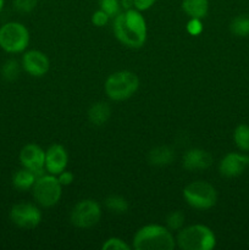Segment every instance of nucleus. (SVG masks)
I'll list each match as a JSON object with an SVG mask.
<instances>
[{"mask_svg":"<svg viewBox=\"0 0 249 250\" xmlns=\"http://www.w3.org/2000/svg\"><path fill=\"white\" fill-rule=\"evenodd\" d=\"M100 10L107 14L110 19H114L116 15L120 14L121 10V4L120 0H99Z\"/></svg>","mask_w":249,"mask_h":250,"instance_id":"nucleus-24","label":"nucleus"},{"mask_svg":"<svg viewBox=\"0 0 249 250\" xmlns=\"http://www.w3.org/2000/svg\"><path fill=\"white\" fill-rule=\"evenodd\" d=\"M33 198L43 208H51L56 205L62 195V186L58 180V176L48 173L38 176L32 187Z\"/></svg>","mask_w":249,"mask_h":250,"instance_id":"nucleus-6","label":"nucleus"},{"mask_svg":"<svg viewBox=\"0 0 249 250\" xmlns=\"http://www.w3.org/2000/svg\"><path fill=\"white\" fill-rule=\"evenodd\" d=\"M21 66L24 72L32 77H43L50 67L49 58L39 50H27L22 55Z\"/></svg>","mask_w":249,"mask_h":250,"instance_id":"nucleus-11","label":"nucleus"},{"mask_svg":"<svg viewBox=\"0 0 249 250\" xmlns=\"http://www.w3.org/2000/svg\"><path fill=\"white\" fill-rule=\"evenodd\" d=\"M182 10L189 19L203 20L209 11V0H182Z\"/></svg>","mask_w":249,"mask_h":250,"instance_id":"nucleus-16","label":"nucleus"},{"mask_svg":"<svg viewBox=\"0 0 249 250\" xmlns=\"http://www.w3.org/2000/svg\"><path fill=\"white\" fill-rule=\"evenodd\" d=\"M19 159L22 167L32 171L37 176L45 172V151L37 144H26L20 151Z\"/></svg>","mask_w":249,"mask_h":250,"instance_id":"nucleus-10","label":"nucleus"},{"mask_svg":"<svg viewBox=\"0 0 249 250\" xmlns=\"http://www.w3.org/2000/svg\"><path fill=\"white\" fill-rule=\"evenodd\" d=\"M233 141L241 151H249V126L241 124L234 128Z\"/></svg>","mask_w":249,"mask_h":250,"instance_id":"nucleus-19","label":"nucleus"},{"mask_svg":"<svg viewBox=\"0 0 249 250\" xmlns=\"http://www.w3.org/2000/svg\"><path fill=\"white\" fill-rule=\"evenodd\" d=\"M173 158H175V154H173L172 149L164 146L151 149L148 155L149 163L154 166L168 165V164L172 163Z\"/></svg>","mask_w":249,"mask_h":250,"instance_id":"nucleus-17","label":"nucleus"},{"mask_svg":"<svg viewBox=\"0 0 249 250\" xmlns=\"http://www.w3.org/2000/svg\"><path fill=\"white\" fill-rule=\"evenodd\" d=\"M67 163V151L61 144H53L45 151V171L50 175L58 176L66 170Z\"/></svg>","mask_w":249,"mask_h":250,"instance_id":"nucleus-13","label":"nucleus"},{"mask_svg":"<svg viewBox=\"0 0 249 250\" xmlns=\"http://www.w3.org/2000/svg\"><path fill=\"white\" fill-rule=\"evenodd\" d=\"M249 166V156L241 153H228L219 164L220 175L227 178L238 177Z\"/></svg>","mask_w":249,"mask_h":250,"instance_id":"nucleus-12","label":"nucleus"},{"mask_svg":"<svg viewBox=\"0 0 249 250\" xmlns=\"http://www.w3.org/2000/svg\"><path fill=\"white\" fill-rule=\"evenodd\" d=\"M102 219V208L95 200L83 199L71 210L70 220L78 229H90Z\"/></svg>","mask_w":249,"mask_h":250,"instance_id":"nucleus-8","label":"nucleus"},{"mask_svg":"<svg viewBox=\"0 0 249 250\" xmlns=\"http://www.w3.org/2000/svg\"><path fill=\"white\" fill-rule=\"evenodd\" d=\"M120 4L124 10H129L134 7V1L133 0H120Z\"/></svg>","mask_w":249,"mask_h":250,"instance_id":"nucleus-31","label":"nucleus"},{"mask_svg":"<svg viewBox=\"0 0 249 250\" xmlns=\"http://www.w3.org/2000/svg\"><path fill=\"white\" fill-rule=\"evenodd\" d=\"M187 32L192 36H199L203 32V23L200 19H190L187 22Z\"/></svg>","mask_w":249,"mask_h":250,"instance_id":"nucleus-27","label":"nucleus"},{"mask_svg":"<svg viewBox=\"0 0 249 250\" xmlns=\"http://www.w3.org/2000/svg\"><path fill=\"white\" fill-rule=\"evenodd\" d=\"M4 6H5V0H0V14H1L2 10H4Z\"/></svg>","mask_w":249,"mask_h":250,"instance_id":"nucleus-32","label":"nucleus"},{"mask_svg":"<svg viewBox=\"0 0 249 250\" xmlns=\"http://www.w3.org/2000/svg\"><path fill=\"white\" fill-rule=\"evenodd\" d=\"M110 115H111V109L109 104L104 102L95 103L88 110V119L94 126H103L106 124L107 120L110 119Z\"/></svg>","mask_w":249,"mask_h":250,"instance_id":"nucleus-15","label":"nucleus"},{"mask_svg":"<svg viewBox=\"0 0 249 250\" xmlns=\"http://www.w3.org/2000/svg\"><path fill=\"white\" fill-rule=\"evenodd\" d=\"M183 198L190 208L198 210H208L217 202V192L215 187L205 181H195L183 189Z\"/></svg>","mask_w":249,"mask_h":250,"instance_id":"nucleus-7","label":"nucleus"},{"mask_svg":"<svg viewBox=\"0 0 249 250\" xmlns=\"http://www.w3.org/2000/svg\"><path fill=\"white\" fill-rule=\"evenodd\" d=\"M9 217L15 226L23 229H32L41 224L42 212L31 203H17L10 210Z\"/></svg>","mask_w":249,"mask_h":250,"instance_id":"nucleus-9","label":"nucleus"},{"mask_svg":"<svg viewBox=\"0 0 249 250\" xmlns=\"http://www.w3.org/2000/svg\"><path fill=\"white\" fill-rule=\"evenodd\" d=\"M132 247L128 246L124 241L117 237H111L103 243V250H131Z\"/></svg>","mask_w":249,"mask_h":250,"instance_id":"nucleus-25","label":"nucleus"},{"mask_svg":"<svg viewBox=\"0 0 249 250\" xmlns=\"http://www.w3.org/2000/svg\"><path fill=\"white\" fill-rule=\"evenodd\" d=\"M105 207L114 214H126L128 211V202L121 195H110L105 199Z\"/></svg>","mask_w":249,"mask_h":250,"instance_id":"nucleus-21","label":"nucleus"},{"mask_svg":"<svg viewBox=\"0 0 249 250\" xmlns=\"http://www.w3.org/2000/svg\"><path fill=\"white\" fill-rule=\"evenodd\" d=\"M112 31L120 43L132 49H138L145 44L146 21L137 9L124 10L114 17Z\"/></svg>","mask_w":249,"mask_h":250,"instance_id":"nucleus-1","label":"nucleus"},{"mask_svg":"<svg viewBox=\"0 0 249 250\" xmlns=\"http://www.w3.org/2000/svg\"><path fill=\"white\" fill-rule=\"evenodd\" d=\"M133 1L134 9H137L138 11H146L155 4L156 0H133Z\"/></svg>","mask_w":249,"mask_h":250,"instance_id":"nucleus-30","label":"nucleus"},{"mask_svg":"<svg viewBox=\"0 0 249 250\" xmlns=\"http://www.w3.org/2000/svg\"><path fill=\"white\" fill-rule=\"evenodd\" d=\"M22 66L20 65V62L15 59H9V60L5 61L1 66V72L2 78L7 82H12V81L17 80V77L20 76V71H21Z\"/></svg>","mask_w":249,"mask_h":250,"instance_id":"nucleus-22","label":"nucleus"},{"mask_svg":"<svg viewBox=\"0 0 249 250\" xmlns=\"http://www.w3.org/2000/svg\"><path fill=\"white\" fill-rule=\"evenodd\" d=\"M176 239L167 227L145 225L134 233L132 248L136 250H173Z\"/></svg>","mask_w":249,"mask_h":250,"instance_id":"nucleus-2","label":"nucleus"},{"mask_svg":"<svg viewBox=\"0 0 249 250\" xmlns=\"http://www.w3.org/2000/svg\"><path fill=\"white\" fill-rule=\"evenodd\" d=\"M38 0H14V7L21 14H29L36 9Z\"/></svg>","mask_w":249,"mask_h":250,"instance_id":"nucleus-26","label":"nucleus"},{"mask_svg":"<svg viewBox=\"0 0 249 250\" xmlns=\"http://www.w3.org/2000/svg\"><path fill=\"white\" fill-rule=\"evenodd\" d=\"M29 44V31L21 22L10 21L0 27V48L7 54L23 53Z\"/></svg>","mask_w":249,"mask_h":250,"instance_id":"nucleus-5","label":"nucleus"},{"mask_svg":"<svg viewBox=\"0 0 249 250\" xmlns=\"http://www.w3.org/2000/svg\"><path fill=\"white\" fill-rule=\"evenodd\" d=\"M58 180H59V182H60V185L62 186V187H65V186H70L71 183L73 182V180H75V176H73V173L70 172V171L63 170L62 172H60L58 175Z\"/></svg>","mask_w":249,"mask_h":250,"instance_id":"nucleus-29","label":"nucleus"},{"mask_svg":"<svg viewBox=\"0 0 249 250\" xmlns=\"http://www.w3.org/2000/svg\"><path fill=\"white\" fill-rule=\"evenodd\" d=\"M185 225V215L180 210L172 211L166 217V227L170 231H180Z\"/></svg>","mask_w":249,"mask_h":250,"instance_id":"nucleus-23","label":"nucleus"},{"mask_svg":"<svg viewBox=\"0 0 249 250\" xmlns=\"http://www.w3.org/2000/svg\"><path fill=\"white\" fill-rule=\"evenodd\" d=\"M37 177L38 176L36 173L22 167L21 170L16 171L12 176V185L19 190H29L34 186Z\"/></svg>","mask_w":249,"mask_h":250,"instance_id":"nucleus-18","label":"nucleus"},{"mask_svg":"<svg viewBox=\"0 0 249 250\" xmlns=\"http://www.w3.org/2000/svg\"><path fill=\"white\" fill-rule=\"evenodd\" d=\"M139 88V78L131 71L122 70L111 73L104 84L105 93L114 102H122L131 98Z\"/></svg>","mask_w":249,"mask_h":250,"instance_id":"nucleus-4","label":"nucleus"},{"mask_svg":"<svg viewBox=\"0 0 249 250\" xmlns=\"http://www.w3.org/2000/svg\"><path fill=\"white\" fill-rule=\"evenodd\" d=\"M229 29L236 37H249V15H239L232 20Z\"/></svg>","mask_w":249,"mask_h":250,"instance_id":"nucleus-20","label":"nucleus"},{"mask_svg":"<svg viewBox=\"0 0 249 250\" xmlns=\"http://www.w3.org/2000/svg\"><path fill=\"white\" fill-rule=\"evenodd\" d=\"M110 17L107 16V14H105L103 10H98L94 14L92 15V23L97 27H103L109 22Z\"/></svg>","mask_w":249,"mask_h":250,"instance_id":"nucleus-28","label":"nucleus"},{"mask_svg":"<svg viewBox=\"0 0 249 250\" xmlns=\"http://www.w3.org/2000/svg\"><path fill=\"white\" fill-rule=\"evenodd\" d=\"M176 244L183 250H211L216 247V237L205 225H192L178 231Z\"/></svg>","mask_w":249,"mask_h":250,"instance_id":"nucleus-3","label":"nucleus"},{"mask_svg":"<svg viewBox=\"0 0 249 250\" xmlns=\"http://www.w3.org/2000/svg\"><path fill=\"white\" fill-rule=\"evenodd\" d=\"M212 156L207 150L193 148L186 151L183 155V167L188 171L207 170L211 166Z\"/></svg>","mask_w":249,"mask_h":250,"instance_id":"nucleus-14","label":"nucleus"}]
</instances>
